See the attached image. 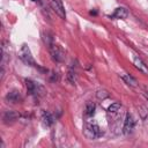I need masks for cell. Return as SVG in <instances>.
<instances>
[{
  "mask_svg": "<svg viewBox=\"0 0 148 148\" xmlns=\"http://www.w3.org/2000/svg\"><path fill=\"white\" fill-rule=\"evenodd\" d=\"M83 133H84L86 138H87V139H90V140L97 139V138H99V136L103 134L101 127H99L96 123H94V121H88V120L84 123Z\"/></svg>",
  "mask_w": 148,
  "mask_h": 148,
  "instance_id": "obj_1",
  "label": "cell"
},
{
  "mask_svg": "<svg viewBox=\"0 0 148 148\" xmlns=\"http://www.w3.org/2000/svg\"><path fill=\"white\" fill-rule=\"evenodd\" d=\"M18 57H20V59H21L25 65L34 66V67H38V65L35 62V60H34V58H32V54H31L30 49H29L25 44L22 45V47H21V50H20V53H18Z\"/></svg>",
  "mask_w": 148,
  "mask_h": 148,
  "instance_id": "obj_2",
  "label": "cell"
},
{
  "mask_svg": "<svg viewBox=\"0 0 148 148\" xmlns=\"http://www.w3.org/2000/svg\"><path fill=\"white\" fill-rule=\"evenodd\" d=\"M47 47H49V51H50V53H51V56H52V59H53L54 61H57V62H62V61L65 60V52L61 50V47H60L59 45L52 43V44H50Z\"/></svg>",
  "mask_w": 148,
  "mask_h": 148,
  "instance_id": "obj_3",
  "label": "cell"
},
{
  "mask_svg": "<svg viewBox=\"0 0 148 148\" xmlns=\"http://www.w3.org/2000/svg\"><path fill=\"white\" fill-rule=\"evenodd\" d=\"M25 87L30 95H43L44 94V88L42 86L35 83L31 80H25Z\"/></svg>",
  "mask_w": 148,
  "mask_h": 148,
  "instance_id": "obj_4",
  "label": "cell"
},
{
  "mask_svg": "<svg viewBox=\"0 0 148 148\" xmlns=\"http://www.w3.org/2000/svg\"><path fill=\"white\" fill-rule=\"evenodd\" d=\"M134 125H135V120L133 118V116L131 113H127L126 114V118H125V121H124V126H123V132L124 134L128 135L133 128H134Z\"/></svg>",
  "mask_w": 148,
  "mask_h": 148,
  "instance_id": "obj_5",
  "label": "cell"
},
{
  "mask_svg": "<svg viewBox=\"0 0 148 148\" xmlns=\"http://www.w3.org/2000/svg\"><path fill=\"white\" fill-rule=\"evenodd\" d=\"M20 118V113L17 111H13V110H9V111H6L3 113V117H2V120H3V124L6 125H9V124H13L15 123L17 119Z\"/></svg>",
  "mask_w": 148,
  "mask_h": 148,
  "instance_id": "obj_6",
  "label": "cell"
},
{
  "mask_svg": "<svg viewBox=\"0 0 148 148\" xmlns=\"http://www.w3.org/2000/svg\"><path fill=\"white\" fill-rule=\"evenodd\" d=\"M51 6H52V9L53 12L60 16L61 18H65L66 17V14H65V9H64V6L61 3L60 0H51Z\"/></svg>",
  "mask_w": 148,
  "mask_h": 148,
  "instance_id": "obj_7",
  "label": "cell"
},
{
  "mask_svg": "<svg viewBox=\"0 0 148 148\" xmlns=\"http://www.w3.org/2000/svg\"><path fill=\"white\" fill-rule=\"evenodd\" d=\"M6 101L9 102V103L16 104V103H21V102L23 101V97H22V95L20 94V91H17V90H12V91H9V92L6 95Z\"/></svg>",
  "mask_w": 148,
  "mask_h": 148,
  "instance_id": "obj_8",
  "label": "cell"
},
{
  "mask_svg": "<svg viewBox=\"0 0 148 148\" xmlns=\"http://www.w3.org/2000/svg\"><path fill=\"white\" fill-rule=\"evenodd\" d=\"M133 64H134V66H135L140 72H142L143 74H147V73H148V68H147V66L145 65V62H143L139 57H135V58H134Z\"/></svg>",
  "mask_w": 148,
  "mask_h": 148,
  "instance_id": "obj_9",
  "label": "cell"
},
{
  "mask_svg": "<svg viewBox=\"0 0 148 148\" xmlns=\"http://www.w3.org/2000/svg\"><path fill=\"white\" fill-rule=\"evenodd\" d=\"M127 16H128V12H127V9L124 8V7L117 8V9L113 12V14H112V17H114V18H126Z\"/></svg>",
  "mask_w": 148,
  "mask_h": 148,
  "instance_id": "obj_10",
  "label": "cell"
},
{
  "mask_svg": "<svg viewBox=\"0 0 148 148\" xmlns=\"http://www.w3.org/2000/svg\"><path fill=\"white\" fill-rule=\"evenodd\" d=\"M42 119H43V125L46 126V127H49V126H51L53 124V118H52L50 112H44Z\"/></svg>",
  "mask_w": 148,
  "mask_h": 148,
  "instance_id": "obj_11",
  "label": "cell"
},
{
  "mask_svg": "<svg viewBox=\"0 0 148 148\" xmlns=\"http://www.w3.org/2000/svg\"><path fill=\"white\" fill-rule=\"evenodd\" d=\"M95 112V104L92 102H88L86 104V108H84V114L87 117H91Z\"/></svg>",
  "mask_w": 148,
  "mask_h": 148,
  "instance_id": "obj_12",
  "label": "cell"
},
{
  "mask_svg": "<svg viewBox=\"0 0 148 148\" xmlns=\"http://www.w3.org/2000/svg\"><path fill=\"white\" fill-rule=\"evenodd\" d=\"M121 79L128 84V86H132V87H136V84H138V82H136V80L135 79H133L131 75H123L121 76Z\"/></svg>",
  "mask_w": 148,
  "mask_h": 148,
  "instance_id": "obj_13",
  "label": "cell"
},
{
  "mask_svg": "<svg viewBox=\"0 0 148 148\" xmlns=\"http://www.w3.org/2000/svg\"><path fill=\"white\" fill-rule=\"evenodd\" d=\"M138 111H139V114H140L142 120H145L148 117V109L145 105H139L138 106Z\"/></svg>",
  "mask_w": 148,
  "mask_h": 148,
  "instance_id": "obj_14",
  "label": "cell"
},
{
  "mask_svg": "<svg viewBox=\"0 0 148 148\" xmlns=\"http://www.w3.org/2000/svg\"><path fill=\"white\" fill-rule=\"evenodd\" d=\"M120 106H121V104L119 103V102H114V103H112L111 105H109V108H108V112H117L119 109H120Z\"/></svg>",
  "mask_w": 148,
  "mask_h": 148,
  "instance_id": "obj_15",
  "label": "cell"
},
{
  "mask_svg": "<svg viewBox=\"0 0 148 148\" xmlns=\"http://www.w3.org/2000/svg\"><path fill=\"white\" fill-rule=\"evenodd\" d=\"M96 96L98 99H105L106 97H109V92L106 90H98L96 92Z\"/></svg>",
  "mask_w": 148,
  "mask_h": 148,
  "instance_id": "obj_16",
  "label": "cell"
},
{
  "mask_svg": "<svg viewBox=\"0 0 148 148\" xmlns=\"http://www.w3.org/2000/svg\"><path fill=\"white\" fill-rule=\"evenodd\" d=\"M67 77H68V80H69L72 83H74V82H75V72H73V71H69V72H68V75H67Z\"/></svg>",
  "mask_w": 148,
  "mask_h": 148,
  "instance_id": "obj_17",
  "label": "cell"
},
{
  "mask_svg": "<svg viewBox=\"0 0 148 148\" xmlns=\"http://www.w3.org/2000/svg\"><path fill=\"white\" fill-rule=\"evenodd\" d=\"M146 96H147V98H148V92H147V94H146Z\"/></svg>",
  "mask_w": 148,
  "mask_h": 148,
  "instance_id": "obj_18",
  "label": "cell"
},
{
  "mask_svg": "<svg viewBox=\"0 0 148 148\" xmlns=\"http://www.w3.org/2000/svg\"><path fill=\"white\" fill-rule=\"evenodd\" d=\"M32 1H37V0H32Z\"/></svg>",
  "mask_w": 148,
  "mask_h": 148,
  "instance_id": "obj_19",
  "label": "cell"
}]
</instances>
